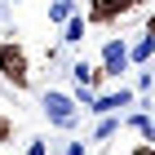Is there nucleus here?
<instances>
[{
	"label": "nucleus",
	"mask_w": 155,
	"mask_h": 155,
	"mask_svg": "<svg viewBox=\"0 0 155 155\" xmlns=\"http://www.w3.org/2000/svg\"><path fill=\"white\" fill-rule=\"evenodd\" d=\"M0 80L13 84V89H27L31 84V58L18 40H0Z\"/></svg>",
	"instance_id": "1"
},
{
	"label": "nucleus",
	"mask_w": 155,
	"mask_h": 155,
	"mask_svg": "<svg viewBox=\"0 0 155 155\" xmlns=\"http://www.w3.org/2000/svg\"><path fill=\"white\" fill-rule=\"evenodd\" d=\"M40 111L53 129H75L80 124V102H75V93H62V89H49L40 97Z\"/></svg>",
	"instance_id": "2"
},
{
	"label": "nucleus",
	"mask_w": 155,
	"mask_h": 155,
	"mask_svg": "<svg viewBox=\"0 0 155 155\" xmlns=\"http://www.w3.org/2000/svg\"><path fill=\"white\" fill-rule=\"evenodd\" d=\"M142 9V0H89V22L93 27H111L115 18Z\"/></svg>",
	"instance_id": "3"
},
{
	"label": "nucleus",
	"mask_w": 155,
	"mask_h": 155,
	"mask_svg": "<svg viewBox=\"0 0 155 155\" xmlns=\"http://www.w3.org/2000/svg\"><path fill=\"white\" fill-rule=\"evenodd\" d=\"M129 40H124V36H111L107 40V45H102V62H97V67H102V75H115V80H120V75H124V71H129Z\"/></svg>",
	"instance_id": "4"
},
{
	"label": "nucleus",
	"mask_w": 155,
	"mask_h": 155,
	"mask_svg": "<svg viewBox=\"0 0 155 155\" xmlns=\"http://www.w3.org/2000/svg\"><path fill=\"white\" fill-rule=\"evenodd\" d=\"M133 89H115V93H97L93 102V115H120V107H133Z\"/></svg>",
	"instance_id": "5"
},
{
	"label": "nucleus",
	"mask_w": 155,
	"mask_h": 155,
	"mask_svg": "<svg viewBox=\"0 0 155 155\" xmlns=\"http://www.w3.org/2000/svg\"><path fill=\"white\" fill-rule=\"evenodd\" d=\"M71 80L75 84H84V89H97V84H102V80H107V75H102V67H89V62H75V67H71Z\"/></svg>",
	"instance_id": "6"
},
{
	"label": "nucleus",
	"mask_w": 155,
	"mask_h": 155,
	"mask_svg": "<svg viewBox=\"0 0 155 155\" xmlns=\"http://www.w3.org/2000/svg\"><path fill=\"white\" fill-rule=\"evenodd\" d=\"M67 18H75V0H49V22L67 27Z\"/></svg>",
	"instance_id": "7"
},
{
	"label": "nucleus",
	"mask_w": 155,
	"mask_h": 155,
	"mask_svg": "<svg viewBox=\"0 0 155 155\" xmlns=\"http://www.w3.org/2000/svg\"><path fill=\"white\" fill-rule=\"evenodd\" d=\"M84 27H89V18H80V13L67 18V27H62V45H80V40H84Z\"/></svg>",
	"instance_id": "8"
},
{
	"label": "nucleus",
	"mask_w": 155,
	"mask_h": 155,
	"mask_svg": "<svg viewBox=\"0 0 155 155\" xmlns=\"http://www.w3.org/2000/svg\"><path fill=\"white\" fill-rule=\"evenodd\" d=\"M120 129H124V120H120V115H102V124L93 129V142H111Z\"/></svg>",
	"instance_id": "9"
},
{
	"label": "nucleus",
	"mask_w": 155,
	"mask_h": 155,
	"mask_svg": "<svg viewBox=\"0 0 155 155\" xmlns=\"http://www.w3.org/2000/svg\"><path fill=\"white\" fill-rule=\"evenodd\" d=\"M124 124H129V129H137V133L146 137V142H151V115H146V111H137V115H129Z\"/></svg>",
	"instance_id": "10"
},
{
	"label": "nucleus",
	"mask_w": 155,
	"mask_h": 155,
	"mask_svg": "<svg viewBox=\"0 0 155 155\" xmlns=\"http://www.w3.org/2000/svg\"><path fill=\"white\" fill-rule=\"evenodd\" d=\"M151 53H155V45H151V40H146V36H142V40H137V45L129 49V58H133V62H146V58H151Z\"/></svg>",
	"instance_id": "11"
},
{
	"label": "nucleus",
	"mask_w": 155,
	"mask_h": 155,
	"mask_svg": "<svg viewBox=\"0 0 155 155\" xmlns=\"http://www.w3.org/2000/svg\"><path fill=\"white\" fill-rule=\"evenodd\" d=\"M27 155H49V142L45 137H31V142H27Z\"/></svg>",
	"instance_id": "12"
},
{
	"label": "nucleus",
	"mask_w": 155,
	"mask_h": 155,
	"mask_svg": "<svg viewBox=\"0 0 155 155\" xmlns=\"http://www.w3.org/2000/svg\"><path fill=\"white\" fill-rule=\"evenodd\" d=\"M13 137V124H9V115H0V142H9Z\"/></svg>",
	"instance_id": "13"
},
{
	"label": "nucleus",
	"mask_w": 155,
	"mask_h": 155,
	"mask_svg": "<svg viewBox=\"0 0 155 155\" xmlns=\"http://www.w3.org/2000/svg\"><path fill=\"white\" fill-rule=\"evenodd\" d=\"M129 155H155V146H151V142H137V146H133Z\"/></svg>",
	"instance_id": "14"
},
{
	"label": "nucleus",
	"mask_w": 155,
	"mask_h": 155,
	"mask_svg": "<svg viewBox=\"0 0 155 155\" xmlns=\"http://www.w3.org/2000/svg\"><path fill=\"white\" fill-rule=\"evenodd\" d=\"M146 40H151V45H155V13H151V18H146Z\"/></svg>",
	"instance_id": "15"
},
{
	"label": "nucleus",
	"mask_w": 155,
	"mask_h": 155,
	"mask_svg": "<svg viewBox=\"0 0 155 155\" xmlns=\"http://www.w3.org/2000/svg\"><path fill=\"white\" fill-rule=\"evenodd\" d=\"M67 155H84V142H67Z\"/></svg>",
	"instance_id": "16"
},
{
	"label": "nucleus",
	"mask_w": 155,
	"mask_h": 155,
	"mask_svg": "<svg viewBox=\"0 0 155 155\" xmlns=\"http://www.w3.org/2000/svg\"><path fill=\"white\" fill-rule=\"evenodd\" d=\"M151 146H155V120H151Z\"/></svg>",
	"instance_id": "17"
},
{
	"label": "nucleus",
	"mask_w": 155,
	"mask_h": 155,
	"mask_svg": "<svg viewBox=\"0 0 155 155\" xmlns=\"http://www.w3.org/2000/svg\"><path fill=\"white\" fill-rule=\"evenodd\" d=\"M9 5H22V0H9Z\"/></svg>",
	"instance_id": "18"
}]
</instances>
